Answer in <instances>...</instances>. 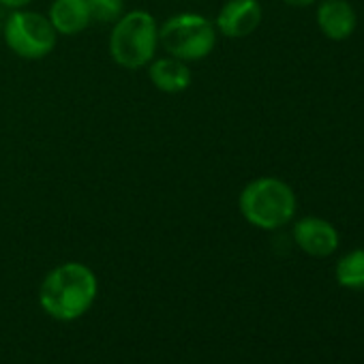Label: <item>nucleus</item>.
Masks as SVG:
<instances>
[{
    "label": "nucleus",
    "instance_id": "9d476101",
    "mask_svg": "<svg viewBox=\"0 0 364 364\" xmlns=\"http://www.w3.org/2000/svg\"><path fill=\"white\" fill-rule=\"evenodd\" d=\"M317 24L332 41H345L355 28V11L347 0H326L317 9Z\"/></svg>",
    "mask_w": 364,
    "mask_h": 364
},
{
    "label": "nucleus",
    "instance_id": "20e7f679",
    "mask_svg": "<svg viewBox=\"0 0 364 364\" xmlns=\"http://www.w3.org/2000/svg\"><path fill=\"white\" fill-rule=\"evenodd\" d=\"M217 39L215 22L202 14H176L159 24V48L189 65L208 58L217 48Z\"/></svg>",
    "mask_w": 364,
    "mask_h": 364
},
{
    "label": "nucleus",
    "instance_id": "2eb2a0df",
    "mask_svg": "<svg viewBox=\"0 0 364 364\" xmlns=\"http://www.w3.org/2000/svg\"><path fill=\"white\" fill-rule=\"evenodd\" d=\"M0 43H3V20H0Z\"/></svg>",
    "mask_w": 364,
    "mask_h": 364
},
{
    "label": "nucleus",
    "instance_id": "6e6552de",
    "mask_svg": "<svg viewBox=\"0 0 364 364\" xmlns=\"http://www.w3.org/2000/svg\"><path fill=\"white\" fill-rule=\"evenodd\" d=\"M146 69H148L150 84L159 92H165V95H180L193 84V73H191L189 63L178 60L167 54L154 56Z\"/></svg>",
    "mask_w": 364,
    "mask_h": 364
},
{
    "label": "nucleus",
    "instance_id": "1a4fd4ad",
    "mask_svg": "<svg viewBox=\"0 0 364 364\" xmlns=\"http://www.w3.org/2000/svg\"><path fill=\"white\" fill-rule=\"evenodd\" d=\"M46 16L58 37L82 35L92 24L86 0H54Z\"/></svg>",
    "mask_w": 364,
    "mask_h": 364
},
{
    "label": "nucleus",
    "instance_id": "0eeeda50",
    "mask_svg": "<svg viewBox=\"0 0 364 364\" xmlns=\"http://www.w3.org/2000/svg\"><path fill=\"white\" fill-rule=\"evenodd\" d=\"M294 242L311 257H328L338 247V232L319 217H306L294 225Z\"/></svg>",
    "mask_w": 364,
    "mask_h": 364
},
{
    "label": "nucleus",
    "instance_id": "f03ea898",
    "mask_svg": "<svg viewBox=\"0 0 364 364\" xmlns=\"http://www.w3.org/2000/svg\"><path fill=\"white\" fill-rule=\"evenodd\" d=\"M107 50L112 60L127 71H139L150 65L159 50V24L150 11H124L112 24Z\"/></svg>",
    "mask_w": 364,
    "mask_h": 364
},
{
    "label": "nucleus",
    "instance_id": "f8f14e48",
    "mask_svg": "<svg viewBox=\"0 0 364 364\" xmlns=\"http://www.w3.org/2000/svg\"><path fill=\"white\" fill-rule=\"evenodd\" d=\"M86 3H88L92 24H109L112 26L127 11L124 0H86Z\"/></svg>",
    "mask_w": 364,
    "mask_h": 364
},
{
    "label": "nucleus",
    "instance_id": "ddd939ff",
    "mask_svg": "<svg viewBox=\"0 0 364 364\" xmlns=\"http://www.w3.org/2000/svg\"><path fill=\"white\" fill-rule=\"evenodd\" d=\"M35 3V0H0V5H3L5 9L14 11V9H26Z\"/></svg>",
    "mask_w": 364,
    "mask_h": 364
},
{
    "label": "nucleus",
    "instance_id": "9b49d317",
    "mask_svg": "<svg viewBox=\"0 0 364 364\" xmlns=\"http://www.w3.org/2000/svg\"><path fill=\"white\" fill-rule=\"evenodd\" d=\"M336 281L345 289H364V249L349 251L336 264Z\"/></svg>",
    "mask_w": 364,
    "mask_h": 364
},
{
    "label": "nucleus",
    "instance_id": "7ed1b4c3",
    "mask_svg": "<svg viewBox=\"0 0 364 364\" xmlns=\"http://www.w3.org/2000/svg\"><path fill=\"white\" fill-rule=\"evenodd\" d=\"M238 208L245 221L257 230H279L296 215V193L287 182L262 176L251 180L240 191Z\"/></svg>",
    "mask_w": 364,
    "mask_h": 364
},
{
    "label": "nucleus",
    "instance_id": "39448f33",
    "mask_svg": "<svg viewBox=\"0 0 364 364\" xmlns=\"http://www.w3.org/2000/svg\"><path fill=\"white\" fill-rule=\"evenodd\" d=\"M3 43L24 60H43L58 46V33L46 14L14 9L3 22Z\"/></svg>",
    "mask_w": 364,
    "mask_h": 364
},
{
    "label": "nucleus",
    "instance_id": "f257e3e1",
    "mask_svg": "<svg viewBox=\"0 0 364 364\" xmlns=\"http://www.w3.org/2000/svg\"><path fill=\"white\" fill-rule=\"evenodd\" d=\"M99 296L95 270L82 262H65L52 268L39 285V304L56 321H75L84 317Z\"/></svg>",
    "mask_w": 364,
    "mask_h": 364
},
{
    "label": "nucleus",
    "instance_id": "4468645a",
    "mask_svg": "<svg viewBox=\"0 0 364 364\" xmlns=\"http://www.w3.org/2000/svg\"><path fill=\"white\" fill-rule=\"evenodd\" d=\"M281 3H285L289 7H309L315 3V0H281Z\"/></svg>",
    "mask_w": 364,
    "mask_h": 364
},
{
    "label": "nucleus",
    "instance_id": "423d86ee",
    "mask_svg": "<svg viewBox=\"0 0 364 364\" xmlns=\"http://www.w3.org/2000/svg\"><path fill=\"white\" fill-rule=\"evenodd\" d=\"M262 18L264 11L257 0H228L213 22L219 35L228 39H245L259 28Z\"/></svg>",
    "mask_w": 364,
    "mask_h": 364
}]
</instances>
